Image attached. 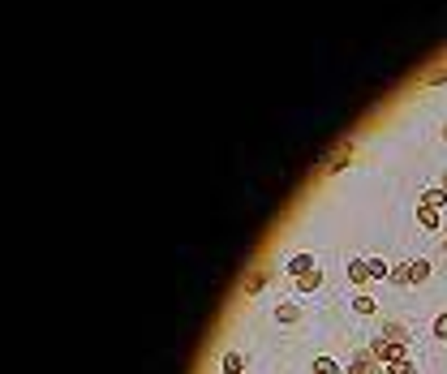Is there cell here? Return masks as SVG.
Returning a JSON list of instances; mask_svg holds the SVG:
<instances>
[{
  "mask_svg": "<svg viewBox=\"0 0 447 374\" xmlns=\"http://www.w3.org/2000/svg\"><path fill=\"white\" fill-rule=\"evenodd\" d=\"M405 353H409V344H395V340H383V336H375V344H370V357L383 361V366H400V361H409Z\"/></svg>",
  "mask_w": 447,
  "mask_h": 374,
  "instance_id": "cell-1",
  "label": "cell"
},
{
  "mask_svg": "<svg viewBox=\"0 0 447 374\" xmlns=\"http://www.w3.org/2000/svg\"><path fill=\"white\" fill-rule=\"evenodd\" d=\"M344 374H383V370H379V361L370 357V353H357V357L349 361V370H344Z\"/></svg>",
  "mask_w": 447,
  "mask_h": 374,
  "instance_id": "cell-2",
  "label": "cell"
},
{
  "mask_svg": "<svg viewBox=\"0 0 447 374\" xmlns=\"http://www.w3.org/2000/svg\"><path fill=\"white\" fill-rule=\"evenodd\" d=\"M276 322L280 327H297V322H301V306H292V302L276 306Z\"/></svg>",
  "mask_w": 447,
  "mask_h": 374,
  "instance_id": "cell-3",
  "label": "cell"
},
{
  "mask_svg": "<svg viewBox=\"0 0 447 374\" xmlns=\"http://www.w3.org/2000/svg\"><path fill=\"white\" fill-rule=\"evenodd\" d=\"M349 159H353V142H344L340 146V151L327 159V168H322V172H327V177H331V172H340V168H349Z\"/></svg>",
  "mask_w": 447,
  "mask_h": 374,
  "instance_id": "cell-4",
  "label": "cell"
},
{
  "mask_svg": "<svg viewBox=\"0 0 447 374\" xmlns=\"http://www.w3.org/2000/svg\"><path fill=\"white\" fill-rule=\"evenodd\" d=\"M430 271H434V267H430V258H413V263H409V284H426V280H430Z\"/></svg>",
  "mask_w": 447,
  "mask_h": 374,
  "instance_id": "cell-5",
  "label": "cell"
},
{
  "mask_svg": "<svg viewBox=\"0 0 447 374\" xmlns=\"http://www.w3.org/2000/svg\"><path fill=\"white\" fill-rule=\"evenodd\" d=\"M417 224H421V228H430V233H434L439 224H443V211H439V207H426V203H421V207H417Z\"/></svg>",
  "mask_w": 447,
  "mask_h": 374,
  "instance_id": "cell-6",
  "label": "cell"
},
{
  "mask_svg": "<svg viewBox=\"0 0 447 374\" xmlns=\"http://www.w3.org/2000/svg\"><path fill=\"white\" fill-rule=\"evenodd\" d=\"M314 267H318V263H314V254H310V249H306V254H292V258H288L292 280H297V276H306V271H314Z\"/></svg>",
  "mask_w": 447,
  "mask_h": 374,
  "instance_id": "cell-7",
  "label": "cell"
},
{
  "mask_svg": "<svg viewBox=\"0 0 447 374\" xmlns=\"http://www.w3.org/2000/svg\"><path fill=\"white\" fill-rule=\"evenodd\" d=\"M349 280H353L357 288L370 284V267H366V258H349Z\"/></svg>",
  "mask_w": 447,
  "mask_h": 374,
  "instance_id": "cell-8",
  "label": "cell"
},
{
  "mask_svg": "<svg viewBox=\"0 0 447 374\" xmlns=\"http://www.w3.org/2000/svg\"><path fill=\"white\" fill-rule=\"evenodd\" d=\"M353 314H361V318H370V314H379V302L370 293H357L353 297Z\"/></svg>",
  "mask_w": 447,
  "mask_h": 374,
  "instance_id": "cell-9",
  "label": "cell"
},
{
  "mask_svg": "<svg viewBox=\"0 0 447 374\" xmlns=\"http://www.w3.org/2000/svg\"><path fill=\"white\" fill-rule=\"evenodd\" d=\"M322 288V271H306V276H297V293H318Z\"/></svg>",
  "mask_w": 447,
  "mask_h": 374,
  "instance_id": "cell-10",
  "label": "cell"
},
{
  "mask_svg": "<svg viewBox=\"0 0 447 374\" xmlns=\"http://www.w3.org/2000/svg\"><path fill=\"white\" fill-rule=\"evenodd\" d=\"M379 336H383V340H395V344H409V327H405V322H383Z\"/></svg>",
  "mask_w": 447,
  "mask_h": 374,
  "instance_id": "cell-11",
  "label": "cell"
},
{
  "mask_svg": "<svg viewBox=\"0 0 447 374\" xmlns=\"http://www.w3.org/2000/svg\"><path fill=\"white\" fill-rule=\"evenodd\" d=\"M366 267H370V284H375V280H387V276H391L387 258H379V254H375V258H366Z\"/></svg>",
  "mask_w": 447,
  "mask_h": 374,
  "instance_id": "cell-12",
  "label": "cell"
},
{
  "mask_svg": "<svg viewBox=\"0 0 447 374\" xmlns=\"http://www.w3.org/2000/svg\"><path fill=\"white\" fill-rule=\"evenodd\" d=\"M421 203H426V207H439V211H443V207H447V189H443V185H430L426 194H421Z\"/></svg>",
  "mask_w": 447,
  "mask_h": 374,
  "instance_id": "cell-13",
  "label": "cell"
},
{
  "mask_svg": "<svg viewBox=\"0 0 447 374\" xmlns=\"http://www.w3.org/2000/svg\"><path fill=\"white\" fill-rule=\"evenodd\" d=\"M421 86H447V65H434L426 78H421Z\"/></svg>",
  "mask_w": 447,
  "mask_h": 374,
  "instance_id": "cell-14",
  "label": "cell"
},
{
  "mask_svg": "<svg viewBox=\"0 0 447 374\" xmlns=\"http://www.w3.org/2000/svg\"><path fill=\"white\" fill-rule=\"evenodd\" d=\"M310 370H314V374H340V361H336V357H314Z\"/></svg>",
  "mask_w": 447,
  "mask_h": 374,
  "instance_id": "cell-15",
  "label": "cell"
},
{
  "mask_svg": "<svg viewBox=\"0 0 447 374\" xmlns=\"http://www.w3.org/2000/svg\"><path fill=\"white\" fill-rule=\"evenodd\" d=\"M224 370L241 374V370H245V353H237V348H233V353H224Z\"/></svg>",
  "mask_w": 447,
  "mask_h": 374,
  "instance_id": "cell-16",
  "label": "cell"
},
{
  "mask_svg": "<svg viewBox=\"0 0 447 374\" xmlns=\"http://www.w3.org/2000/svg\"><path fill=\"white\" fill-rule=\"evenodd\" d=\"M262 288H267V271H254V276H250V284H245V293L254 297V293H262Z\"/></svg>",
  "mask_w": 447,
  "mask_h": 374,
  "instance_id": "cell-17",
  "label": "cell"
},
{
  "mask_svg": "<svg viewBox=\"0 0 447 374\" xmlns=\"http://www.w3.org/2000/svg\"><path fill=\"white\" fill-rule=\"evenodd\" d=\"M387 280L405 288V284H409V263H400V267H391V276H387Z\"/></svg>",
  "mask_w": 447,
  "mask_h": 374,
  "instance_id": "cell-18",
  "label": "cell"
},
{
  "mask_svg": "<svg viewBox=\"0 0 447 374\" xmlns=\"http://www.w3.org/2000/svg\"><path fill=\"white\" fill-rule=\"evenodd\" d=\"M430 332H434V340H447V310H443V314L430 322Z\"/></svg>",
  "mask_w": 447,
  "mask_h": 374,
  "instance_id": "cell-19",
  "label": "cell"
},
{
  "mask_svg": "<svg viewBox=\"0 0 447 374\" xmlns=\"http://www.w3.org/2000/svg\"><path fill=\"white\" fill-rule=\"evenodd\" d=\"M405 374H421V370H417V366H413V361H409V366H405Z\"/></svg>",
  "mask_w": 447,
  "mask_h": 374,
  "instance_id": "cell-20",
  "label": "cell"
},
{
  "mask_svg": "<svg viewBox=\"0 0 447 374\" xmlns=\"http://www.w3.org/2000/svg\"><path fill=\"white\" fill-rule=\"evenodd\" d=\"M443 189H447V172H443Z\"/></svg>",
  "mask_w": 447,
  "mask_h": 374,
  "instance_id": "cell-21",
  "label": "cell"
},
{
  "mask_svg": "<svg viewBox=\"0 0 447 374\" xmlns=\"http://www.w3.org/2000/svg\"><path fill=\"white\" fill-rule=\"evenodd\" d=\"M443 142H447V125H443Z\"/></svg>",
  "mask_w": 447,
  "mask_h": 374,
  "instance_id": "cell-22",
  "label": "cell"
},
{
  "mask_svg": "<svg viewBox=\"0 0 447 374\" xmlns=\"http://www.w3.org/2000/svg\"><path fill=\"white\" fill-rule=\"evenodd\" d=\"M443 254H447V237H443Z\"/></svg>",
  "mask_w": 447,
  "mask_h": 374,
  "instance_id": "cell-23",
  "label": "cell"
},
{
  "mask_svg": "<svg viewBox=\"0 0 447 374\" xmlns=\"http://www.w3.org/2000/svg\"><path fill=\"white\" fill-rule=\"evenodd\" d=\"M224 374H233V370H224Z\"/></svg>",
  "mask_w": 447,
  "mask_h": 374,
  "instance_id": "cell-24",
  "label": "cell"
}]
</instances>
